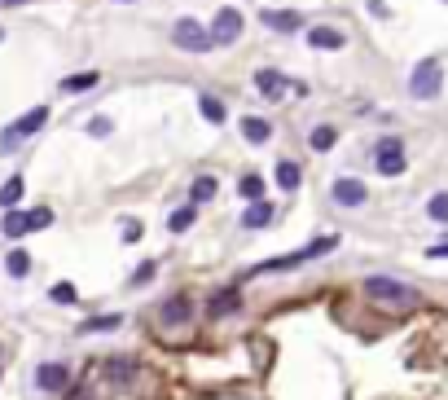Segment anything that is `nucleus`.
<instances>
[{"instance_id":"nucleus-1","label":"nucleus","mask_w":448,"mask_h":400,"mask_svg":"<svg viewBox=\"0 0 448 400\" xmlns=\"http://www.w3.org/2000/svg\"><path fill=\"white\" fill-rule=\"evenodd\" d=\"M365 295L378 299V304H417V290L413 286H400L395 278H369L365 282Z\"/></svg>"},{"instance_id":"nucleus-2","label":"nucleus","mask_w":448,"mask_h":400,"mask_svg":"<svg viewBox=\"0 0 448 400\" xmlns=\"http://www.w3.org/2000/svg\"><path fill=\"white\" fill-rule=\"evenodd\" d=\"M172 44L184 48V53H207V48H211V31H202V22H194V18H180L172 27Z\"/></svg>"},{"instance_id":"nucleus-3","label":"nucleus","mask_w":448,"mask_h":400,"mask_svg":"<svg viewBox=\"0 0 448 400\" xmlns=\"http://www.w3.org/2000/svg\"><path fill=\"white\" fill-rule=\"evenodd\" d=\"M444 88V66L439 62H417L409 75V93L413 97H435Z\"/></svg>"},{"instance_id":"nucleus-4","label":"nucleus","mask_w":448,"mask_h":400,"mask_svg":"<svg viewBox=\"0 0 448 400\" xmlns=\"http://www.w3.org/2000/svg\"><path fill=\"white\" fill-rule=\"evenodd\" d=\"M242 27H246V18L237 14L233 5H224L216 14V22H211V44H233L237 36H242Z\"/></svg>"},{"instance_id":"nucleus-5","label":"nucleus","mask_w":448,"mask_h":400,"mask_svg":"<svg viewBox=\"0 0 448 400\" xmlns=\"http://www.w3.org/2000/svg\"><path fill=\"white\" fill-rule=\"evenodd\" d=\"M44 119H48V106H36L31 115H22V119L14 123V128H5V141H0V149L9 154V149H14L22 137H31V132H40V128H44Z\"/></svg>"},{"instance_id":"nucleus-6","label":"nucleus","mask_w":448,"mask_h":400,"mask_svg":"<svg viewBox=\"0 0 448 400\" xmlns=\"http://www.w3.org/2000/svg\"><path fill=\"white\" fill-rule=\"evenodd\" d=\"M374 163H378L382 177H400V172H405V145L395 141V137H387V141L374 149Z\"/></svg>"},{"instance_id":"nucleus-7","label":"nucleus","mask_w":448,"mask_h":400,"mask_svg":"<svg viewBox=\"0 0 448 400\" xmlns=\"http://www.w3.org/2000/svg\"><path fill=\"white\" fill-rule=\"evenodd\" d=\"M237 308H242V286H224L207 299V317H229Z\"/></svg>"},{"instance_id":"nucleus-8","label":"nucleus","mask_w":448,"mask_h":400,"mask_svg":"<svg viewBox=\"0 0 448 400\" xmlns=\"http://www.w3.org/2000/svg\"><path fill=\"white\" fill-rule=\"evenodd\" d=\"M66 383H71V369L58 365V361H44V365L36 369V387H40V391H62Z\"/></svg>"},{"instance_id":"nucleus-9","label":"nucleus","mask_w":448,"mask_h":400,"mask_svg":"<svg viewBox=\"0 0 448 400\" xmlns=\"http://www.w3.org/2000/svg\"><path fill=\"white\" fill-rule=\"evenodd\" d=\"M334 203H338V207H360V203H365V185H360L356 177H338V181H334Z\"/></svg>"},{"instance_id":"nucleus-10","label":"nucleus","mask_w":448,"mask_h":400,"mask_svg":"<svg viewBox=\"0 0 448 400\" xmlns=\"http://www.w3.org/2000/svg\"><path fill=\"white\" fill-rule=\"evenodd\" d=\"M259 22H264L269 31H299V27H303V18H299L295 9H264Z\"/></svg>"},{"instance_id":"nucleus-11","label":"nucleus","mask_w":448,"mask_h":400,"mask_svg":"<svg viewBox=\"0 0 448 400\" xmlns=\"http://www.w3.org/2000/svg\"><path fill=\"white\" fill-rule=\"evenodd\" d=\"M0 229H5V238H22V233H31V229H36V211H5Z\"/></svg>"},{"instance_id":"nucleus-12","label":"nucleus","mask_w":448,"mask_h":400,"mask_svg":"<svg viewBox=\"0 0 448 400\" xmlns=\"http://www.w3.org/2000/svg\"><path fill=\"white\" fill-rule=\"evenodd\" d=\"M308 44L312 48H343V44H348V36L334 31V27H312L308 31Z\"/></svg>"},{"instance_id":"nucleus-13","label":"nucleus","mask_w":448,"mask_h":400,"mask_svg":"<svg viewBox=\"0 0 448 400\" xmlns=\"http://www.w3.org/2000/svg\"><path fill=\"white\" fill-rule=\"evenodd\" d=\"M255 88H259L264 97H281V93H286V80H281L277 70L264 66V70H255Z\"/></svg>"},{"instance_id":"nucleus-14","label":"nucleus","mask_w":448,"mask_h":400,"mask_svg":"<svg viewBox=\"0 0 448 400\" xmlns=\"http://www.w3.org/2000/svg\"><path fill=\"white\" fill-rule=\"evenodd\" d=\"M273 207L269 203H251V211H242V224H246V229H264V224H273Z\"/></svg>"},{"instance_id":"nucleus-15","label":"nucleus","mask_w":448,"mask_h":400,"mask_svg":"<svg viewBox=\"0 0 448 400\" xmlns=\"http://www.w3.org/2000/svg\"><path fill=\"white\" fill-rule=\"evenodd\" d=\"M163 321H167V326H180V321H189V299H184V295L167 299V304H163Z\"/></svg>"},{"instance_id":"nucleus-16","label":"nucleus","mask_w":448,"mask_h":400,"mask_svg":"<svg viewBox=\"0 0 448 400\" xmlns=\"http://www.w3.org/2000/svg\"><path fill=\"white\" fill-rule=\"evenodd\" d=\"M194 220H198V207L189 203V207H176L172 216H167V229L172 233H184V229H194Z\"/></svg>"},{"instance_id":"nucleus-17","label":"nucleus","mask_w":448,"mask_h":400,"mask_svg":"<svg viewBox=\"0 0 448 400\" xmlns=\"http://www.w3.org/2000/svg\"><path fill=\"white\" fill-rule=\"evenodd\" d=\"M269 132H273V128H269L264 119H255V115H246V119H242V137H246L251 145H264V141H269Z\"/></svg>"},{"instance_id":"nucleus-18","label":"nucleus","mask_w":448,"mask_h":400,"mask_svg":"<svg viewBox=\"0 0 448 400\" xmlns=\"http://www.w3.org/2000/svg\"><path fill=\"white\" fill-rule=\"evenodd\" d=\"M237 194H242V198H251V203H264V177H255V172L237 177Z\"/></svg>"},{"instance_id":"nucleus-19","label":"nucleus","mask_w":448,"mask_h":400,"mask_svg":"<svg viewBox=\"0 0 448 400\" xmlns=\"http://www.w3.org/2000/svg\"><path fill=\"white\" fill-rule=\"evenodd\" d=\"M5 268H9V278H26V273H31V256H26V251H9Z\"/></svg>"},{"instance_id":"nucleus-20","label":"nucleus","mask_w":448,"mask_h":400,"mask_svg":"<svg viewBox=\"0 0 448 400\" xmlns=\"http://www.w3.org/2000/svg\"><path fill=\"white\" fill-rule=\"evenodd\" d=\"M277 185L281 189H299V163H277Z\"/></svg>"},{"instance_id":"nucleus-21","label":"nucleus","mask_w":448,"mask_h":400,"mask_svg":"<svg viewBox=\"0 0 448 400\" xmlns=\"http://www.w3.org/2000/svg\"><path fill=\"white\" fill-rule=\"evenodd\" d=\"M334 141H338V132L330 128V123H321V128H312V137H308V145H312V149H330Z\"/></svg>"},{"instance_id":"nucleus-22","label":"nucleus","mask_w":448,"mask_h":400,"mask_svg":"<svg viewBox=\"0 0 448 400\" xmlns=\"http://www.w3.org/2000/svg\"><path fill=\"white\" fill-rule=\"evenodd\" d=\"M97 80H101L97 70H84V75H71V80H62V88H66V93H84V88H93Z\"/></svg>"},{"instance_id":"nucleus-23","label":"nucleus","mask_w":448,"mask_h":400,"mask_svg":"<svg viewBox=\"0 0 448 400\" xmlns=\"http://www.w3.org/2000/svg\"><path fill=\"white\" fill-rule=\"evenodd\" d=\"M18 198H22V181L18 177L0 185V207H18Z\"/></svg>"},{"instance_id":"nucleus-24","label":"nucleus","mask_w":448,"mask_h":400,"mask_svg":"<svg viewBox=\"0 0 448 400\" xmlns=\"http://www.w3.org/2000/svg\"><path fill=\"white\" fill-rule=\"evenodd\" d=\"M198 106H202V115H207L211 123H224V102H220V97H202Z\"/></svg>"},{"instance_id":"nucleus-25","label":"nucleus","mask_w":448,"mask_h":400,"mask_svg":"<svg viewBox=\"0 0 448 400\" xmlns=\"http://www.w3.org/2000/svg\"><path fill=\"white\" fill-rule=\"evenodd\" d=\"M427 216L439 220V224H448V194H435V198H431V203H427Z\"/></svg>"},{"instance_id":"nucleus-26","label":"nucleus","mask_w":448,"mask_h":400,"mask_svg":"<svg viewBox=\"0 0 448 400\" xmlns=\"http://www.w3.org/2000/svg\"><path fill=\"white\" fill-rule=\"evenodd\" d=\"M211 194H216V177H198V181H194V207L207 203Z\"/></svg>"},{"instance_id":"nucleus-27","label":"nucleus","mask_w":448,"mask_h":400,"mask_svg":"<svg viewBox=\"0 0 448 400\" xmlns=\"http://www.w3.org/2000/svg\"><path fill=\"white\" fill-rule=\"evenodd\" d=\"M93 330H119V317H93V321H84V335H93Z\"/></svg>"},{"instance_id":"nucleus-28","label":"nucleus","mask_w":448,"mask_h":400,"mask_svg":"<svg viewBox=\"0 0 448 400\" xmlns=\"http://www.w3.org/2000/svg\"><path fill=\"white\" fill-rule=\"evenodd\" d=\"M154 273H158V264H154V260H150V264H141L137 273H132V286H145V282L154 278Z\"/></svg>"},{"instance_id":"nucleus-29","label":"nucleus","mask_w":448,"mask_h":400,"mask_svg":"<svg viewBox=\"0 0 448 400\" xmlns=\"http://www.w3.org/2000/svg\"><path fill=\"white\" fill-rule=\"evenodd\" d=\"M53 299H58V304H75V286H71V282L53 286Z\"/></svg>"},{"instance_id":"nucleus-30","label":"nucleus","mask_w":448,"mask_h":400,"mask_svg":"<svg viewBox=\"0 0 448 400\" xmlns=\"http://www.w3.org/2000/svg\"><path fill=\"white\" fill-rule=\"evenodd\" d=\"M88 132H93V137H110V119H93Z\"/></svg>"},{"instance_id":"nucleus-31","label":"nucleus","mask_w":448,"mask_h":400,"mask_svg":"<svg viewBox=\"0 0 448 400\" xmlns=\"http://www.w3.org/2000/svg\"><path fill=\"white\" fill-rule=\"evenodd\" d=\"M110 374H115V379H127V374H132V361H110Z\"/></svg>"},{"instance_id":"nucleus-32","label":"nucleus","mask_w":448,"mask_h":400,"mask_svg":"<svg viewBox=\"0 0 448 400\" xmlns=\"http://www.w3.org/2000/svg\"><path fill=\"white\" fill-rule=\"evenodd\" d=\"M427 256H431V260H444V256H448V238H444V242H435Z\"/></svg>"},{"instance_id":"nucleus-33","label":"nucleus","mask_w":448,"mask_h":400,"mask_svg":"<svg viewBox=\"0 0 448 400\" xmlns=\"http://www.w3.org/2000/svg\"><path fill=\"white\" fill-rule=\"evenodd\" d=\"M5 5H22V0H5Z\"/></svg>"},{"instance_id":"nucleus-34","label":"nucleus","mask_w":448,"mask_h":400,"mask_svg":"<svg viewBox=\"0 0 448 400\" xmlns=\"http://www.w3.org/2000/svg\"><path fill=\"white\" fill-rule=\"evenodd\" d=\"M119 5H132V0H119Z\"/></svg>"}]
</instances>
